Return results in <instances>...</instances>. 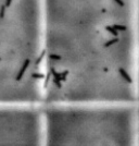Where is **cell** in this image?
<instances>
[{"instance_id":"6da1fadb","label":"cell","mask_w":139,"mask_h":146,"mask_svg":"<svg viewBox=\"0 0 139 146\" xmlns=\"http://www.w3.org/2000/svg\"><path fill=\"white\" fill-rule=\"evenodd\" d=\"M138 0H42L44 87L110 86L131 63ZM126 84V83H125ZM128 85V84H127Z\"/></svg>"},{"instance_id":"7a4b0ae2","label":"cell","mask_w":139,"mask_h":146,"mask_svg":"<svg viewBox=\"0 0 139 146\" xmlns=\"http://www.w3.org/2000/svg\"><path fill=\"white\" fill-rule=\"evenodd\" d=\"M42 0H0V86L40 81Z\"/></svg>"}]
</instances>
